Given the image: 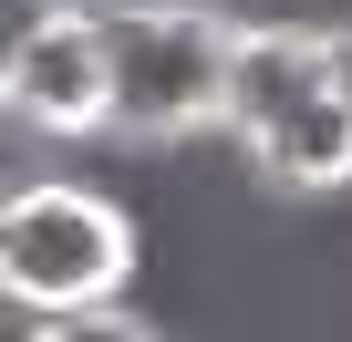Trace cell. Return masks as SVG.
<instances>
[{
  "mask_svg": "<svg viewBox=\"0 0 352 342\" xmlns=\"http://www.w3.org/2000/svg\"><path fill=\"white\" fill-rule=\"evenodd\" d=\"M228 32L239 21L218 0H114L104 11V135H135V145L218 135Z\"/></svg>",
  "mask_w": 352,
  "mask_h": 342,
  "instance_id": "cell-1",
  "label": "cell"
},
{
  "mask_svg": "<svg viewBox=\"0 0 352 342\" xmlns=\"http://www.w3.org/2000/svg\"><path fill=\"white\" fill-rule=\"evenodd\" d=\"M135 218L83 187V177H42L0 197V301L21 321H63V311H104L135 280Z\"/></svg>",
  "mask_w": 352,
  "mask_h": 342,
  "instance_id": "cell-2",
  "label": "cell"
},
{
  "mask_svg": "<svg viewBox=\"0 0 352 342\" xmlns=\"http://www.w3.org/2000/svg\"><path fill=\"white\" fill-rule=\"evenodd\" d=\"M0 104H11L42 145L104 135V11H42L11 52H0Z\"/></svg>",
  "mask_w": 352,
  "mask_h": 342,
  "instance_id": "cell-3",
  "label": "cell"
},
{
  "mask_svg": "<svg viewBox=\"0 0 352 342\" xmlns=\"http://www.w3.org/2000/svg\"><path fill=\"white\" fill-rule=\"evenodd\" d=\"M321 94V21H239L228 32V83H218V135H259L290 104Z\"/></svg>",
  "mask_w": 352,
  "mask_h": 342,
  "instance_id": "cell-4",
  "label": "cell"
},
{
  "mask_svg": "<svg viewBox=\"0 0 352 342\" xmlns=\"http://www.w3.org/2000/svg\"><path fill=\"white\" fill-rule=\"evenodd\" d=\"M239 156H249V177L280 187V197H342V187H352V114L311 94V104H290L280 125H259Z\"/></svg>",
  "mask_w": 352,
  "mask_h": 342,
  "instance_id": "cell-5",
  "label": "cell"
},
{
  "mask_svg": "<svg viewBox=\"0 0 352 342\" xmlns=\"http://www.w3.org/2000/svg\"><path fill=\"white\" fill-rule=\"evenodd\" d=\"M11 342H155V321H135L124 301H104V311H63V321H21Z\"/></svg>",
  "mask_w": 352,
  "mask_h": 342,
  "instance_id": "cell-6",
  "label": "cell"
},
{
  "mask_svg": "<svg viewBox=\"0 0 352 342\" xmlns=\"http://www.w3.org/2000/svg\"><path fill=\"white\" fill-rule=\"evenodd\" d=\"M42 177H52V145L0 104V197H11V187H42Z\"/></svg>",
  "mask_w": 352,
  "mask_h": 342,
  "instance_id": "cell-7",
  "label": "cell"
},
{
  "mask_svg": "<svg viewBox=\"0 0 352 342\" xmlns=\"http://www.w3.org/2000/svg\"><path fill=\"white\" fill-rule=\"evenodd\" d=\"M321 104L352 114V21H321Z\"/></svg>",
  "mask_w": 352,
  "mask_h": 342,
  "instance_id": "cell-8",
  "label": "cell"
},
{
  "mask_svg": "<svg viewBox=\"0 0 352 342\" xmlns=\"http://www.w3.org/2000/svg\"><path fill=\"white\" fill-rule=\"evenodd\" d=\"M42 11H73V0H0V52H11V42H21ZM83 11H114V0H83Z\"/></svg>",
  "mask_w": 352,
  "mask_h": 342,
  "instance_id": "cell-9",
  "label": "cell"
}]
</instances>
